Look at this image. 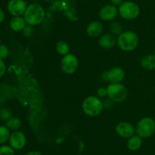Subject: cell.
<instances>
[{"instance_id":"cell-9","label":"cell","mask_w":155,"mask_h":155,"mask_svg":"<svg viewBox=\"0 0 155 155\" xmlns=\"http://www.w3.org/2000/svg\"><path fill=\"white\" fill-rule=\"evenodd\" d=\"M26 136L23 132L20 131H15L12 132L9 138L10 146L15 150H21L26 145Z\"/></svg>"},{"instance_id":"cell-26","label":"cell","mask_w":155,"mask_h":155,"mask_svg":"<svg viewBox=\"0 0 155 155\" xmlns=\"http://www.w3.org/2000/svg\"><path fill=\"white\" fill-rule=\"evenodd\" d=\"M6 71V66L2 59H0V78L4 75Z\"/></svg>"},{"instance_id":"cell-1","label":"cell","mask_w":155,"mask_h":155,"mask_svg":"<svg viewBox=\"0 0 155 155\" xmlns=\"http://www.w3.org/2000/svg\"><path fill=\"white\" fill-rule=\"evenodd\" d=\"M26 23L30 25H38L43 21L45 18V11L42 5L37 3L30 5L24 14Z\"/></svg>"},{"instance_id":"cell-5","label":"cell","mask_w":155,"mask_h":155,"mask_svg":"<svg viewBox=\"0 0 155 155\" xmlns=\"http://www.w3.org/2000/svg\"><path fill=\"white\" fill-rule=\"evenodd\" d=\"M107 96L114 102L120 103L126 100L127 91L125 86L120 83H112L107 88Z\"/></svg>"},{"instance_id":"cell-28","label":"cell","mask_w":155,"mask_h":155,"mask_svg":"<svg viewBox=\"0 0 155 155\" xmlns=\"http://www.w3.org/2000/svg\"><path fill=\"white\" fill-rule=\"evenodd\" d=\"M113 100H107L103 103V107L105 109H110L113 106Z\"/></svg>"},{"instance_id":"cell-27","label":"cell","mask_w":155,"mask_h":155,"mask_svg":"<svg viewBox=\"0 0 155 155\" xmlns=\"http://www.w3.org/2000/svg\"><path fill=\"white\" fill-rule=\"evenodd\" d=\"M97 94H98V96H99L100 97H105L106 95H107V89H105V88H99V89L97 91Z\"/></svg>"},{"instance_id":"cell-32","label":"cell","mask_w":155,"mask_h":155,"mask_svg":"<svg viewBox=\"0 0 155 155\" xmlns=\"http://www.w3.org/2000/svg\"><path fill=\"white\" fill-rule=\"evenodd\" d=\"M102 79L105 81H108V78H107V71H105L104 72V74H102Z\"/></svg>"},{"instance_id":"cell-3","label":"cell","mask_w":155,"mask_h":155,"mask_svg":"<svg viewBox=\"0 0 155 155\" xmlns=\"http://www.w3.org/2000/svg\"><path fill=\"white\" fill-rule=\"evenodd\" d=\"M103 103L96 97H89L83 101V109L86 115L96 116L101 114L103 109Z\"/></svg>"},{"instance_id":"cell-12","label":"cell","mask_w":155,"mask_h":155,"mask_svg":"<svg viewBox=\"0 0 155 155\" xmlns=\"http://www.w3.org/2000/svg\"><path fill=\"white\" fill-rule=\"evenodd\" d=\"M124 71L119 67H115L107 71V78L111 83H120L124 78Z\"/></svg>"},{"instance_id":"cell-11","label":"cell","mask_w":155,"mask_h":155,"mask_svg":"<svg viewBox=\"0 0 155 155\" xmlns=\"http://www.w3.org/2000/svg\"><path fill=\"white\" fill-rule=\"evenodd\" d=\"M116 131L118 135L123 138H130L134 134V128L133 125L127 122H120L117 126Z\"/></svg>"},{"instance_id":"cell-10","label":"cell","mask_w":155,"mask_h":155,"mask_svg":"<svg viewBox=\"0 0 155 155\" xmlns=\"http://www.w3.org/2000/svg\"><path fill=\"white\" fill-rule=\"evenodd\" d=\"M117 13L118 11L114 5H107L101 9L99 12V16L101 19L104 21H111L116 18Z\"/></svg>"},{"instance_id":"cell-2","label":"cell","mask_w":155,"mask_h":155,"mask_svg":"<svg viewBox=\"0 0 155 155\" xmlns=\"http://www.w3.org/2000/svg\"><path fill=\"white\" fill-rule=\"evenodd\" d=\"M117 44L120 48L124 51H132L137 47L139 37L133 31L124 32L118 36Z\"/></svg>"},{"instance_id":"cell-24","label":"cell","mask_w":155,"mask_h":155,"mask_svg":"<svg viewBox=\"0 0 155 155\" xmlns=\"http://www.w3.org/2000/svg\"><path fill=\"white\" fill-rule=\"evenodd\" d=\"M9 53L8 48L7 46L0 44V59H4L8 57Z\"/></svg>"},{"instance_id":"cell-23","label":"cell","mask_w":155,"mask_h":155,"mask_svg":"<svg viewBox=\"0 0 155 155\" xmlns=\"http://www.w3.org/2000/svg\"><path fill=\"white\" fill-rule=\"evenodd\" d=\"M12 118V112L7 108H3L0 110V119L4 121H8Z\"/></svg>"},{"instance_id":"cell-33","label":"cell","mask_w":155,"mask_h":155,"mask_svg":"<svg viewBox=\"0 0 155 155\" xmlns=\"http://www.w3.org/2000/svg\"><path fill=\"white\" fill-rule=\"evenodd\" d=\"M154 53H155V47H154Z\"/></svg>"},{"instance_id":"cell-20","label":"cell","mask_w":155,"mask_h":155,"mask_svg":"<svg viewBox=\"0 0 155 155\" xmlns=\"http://www.w3.org/2000/svg\"><path fill=\"white\" fill-rule=\"evenodd\" d=\"M56 50L58 53L61 55H67L68 54L70 51V48L68 44L64 41H59L56 44Z\"/></svg>"},{"instance_id":"cell-16","label":"cell","mask_w":155,"mask_h":155,"mask_svg":"<svg viewBox=\"0 0 155 155\" xmlns=\"http://www.w3.org/2000/svg\"><path fill=\"white\" fill-rule=\"evenodd\" d=\"M127 147L130 150H137L142 144V140L139 135H133L127 141Z\"/></svg>"},{"instance_id":"cell-31","label":"cell","mask_w":155,"mask_h":155,"mask_svg":"<svg viewBox=\"0 0 155 155\" xmlns=\"http://www.w3.org/2000/svg\"><path fill=\"white\" fill-rule=\"evenodd\" d=\"M26 155H43L41 152L36 151V150H33V151H30L29 153H27Z\"/></svg>"},{"instance_id":"cell-4","label":"cell","mask_w":155,"mask_h":155,"mask_svg":"<svg viewBox=\"0 0 155 155\" xmlns=\"http://www.w3.org/2000/svg\"><path fill=\"white\" fill-rule=\"evenodd\" d=\"M136 132L139 137L149 138L155 132V122L153 119L145 117L138 122Z\"/></svg>"},{"instance_id":"cell-18","label":"cell","mask_w":155,"mask_h":155,"mask_svg":"<svg viewBox=\"0 0 155 155\" xmlns=\"http://www.w3.org/2000/svg\"><path fill=\"white\" fill-rule=\"evenodd\" d=\"M21 121L20 119L16 118V117H12L10 119H8L6 122V126L8 129H12V130L17 131L21 127Z\"/></svg>"},{"instance_id":"cell-7","label":"cell","mask_w":155,"mask_h":155,"mask_svg":"<svg viewBox=\"0 0 155 155\" xmlns=\"http://www.w3.org/2000/svg\"><path fill=\"white\" fill-rule=\"evenodd\" d=\"M78 68V59L74 55L67 54L61 60V68L66 74H71Z\"/></svg>"},{"instance_id":"cell-15","label":"cell","mask_w":155,"mask_h":155,"mask_svg":"<svg viewBox=\"0 0 155 155\" xmlns=\"http://www.w3.org/2000/svg\"><path fill=\"white\" fill-rule=\"evenodd\" d=\"M26 21L24 18H21L20 16L14 17L12 18L10 21V27L14 31L19 32L22 31L23 29L26 26Z\"/></svg>"},{"instance_id":"cell-25","label":"cell","mask_w":155,"mask_h":155,"mask_svg":"<svg viewBox=\"0 0 155 155\" xmlns=\"http://www.w3.org/2000/svg\"><path fill=\"white\" fill-rule=\"evenodd\" d=\"M22 33L24 36H27V37H30V36H31L33 33V27H32V25H30V24L26 25L25 27L23 29Z\"/></svg>"},{"instance_id":"cell-14","label":"cell","mask_w":155,"mask_h":155,"mask_svg":"<svg viewBox=\"0 0 155 155\" xmlns=\"http://www.w3.org/2000/svg\"><path fill=\"white\" fill-rule=\"evenodd\" d=\"M102 31L103 26L98 21H92L90 24H89L87 28H86V32L91 37H97V36H100Z\"/></svg>"},{"instance_id":"cell-6","label":"cell","mask_w":155,"mask_h":155,"mask_svg":"<svg viewBox=\"0 0 155 155\" xmlns=\"http://www.w3.org/2000/svg\"><path fill=\"white\" fill-rule=\"evenodd\" d=\"M120 15L123 18L127 20L135 19L140 12V9L136 3L133 2H124L120 5L119 9Z\"/></svg>"},{"instance_id":"cell-22","label":"cell","mask_w":155,"mask_h":155,"mask_svg":"<svg viewBox=\"0 0 155 155\" xmlns=\"http://www.w3.org/2000/svg\"><path fill=\"white\" fill-rule=\"evenodd\" d=\"M15 149L11 146L2 145L0 147V155H15Z\"/></svg>"},{"instance_id":"cell-21","label":"cell","mask_w":155,"mask_h":155,"mask_svg":"<svg viewBox=\"0 0 155 155\" xmlns=\"http://www.w3.org/2000/svg\"><path fill=\"white\" fill-rule=\"evenodd\" d=\"M109 29H110L111 34L114 35V36L115 35H120V33H122V26L117 22H112L109 25Z\"/></svg>"},{"instance_id":"cell-17","label":"cell","mask_w":155,"mask_h":155,"mask_svg":"<svg viewBox=\"0 0 155 155\" xmlns=\"http://www.w3.org/2000/svg\"><path fill=\"white\" fill-rule=\"evenodd\" d=\"M142 68L146 70H152L155 68V55H148L142 58L141 62Z\"/></svg>"},{"instance_id":"cell-13","label":"cell","mask_w":155,"mask_h":155,"mask_svg":"<svg viewBox=\"0 0 155 155\" xmlns=\"http://www.w3.org/2000/svg\"><path fill=\"white\" fill-rule=\"evenodd\" d=\"M117 43V40L116 39L114 35L111 33H106L102 35L99 39V45L102 48L110 49Z\"/></svg>"},{"instance_id":"cell-19","label":"cell","mask_w":155,"mask_h":155,"mask_svg":"<svg viewBox=\"0 0 155 155\" xmlns=\"http://www.w3.org/2000/svg\"><path fill=\"white\" fill-rule=\"evenodd\" d=\"M10 132L7 126H0V144L7 142L10 138Z\"/></svg>"},{"instance_id":"cell-8","label":"cell","mask_w":155,"mask_h":155,"mask_svg":"<svg viewBox=\"0 0 155 155\" xmlns=\"http://www.w3.org/2000/svg\"><path fill=\"white\" fill-rule=\"evenodd\" d=\"M27 8V3L24 0H10L7 5L8 12L15 17L24 15Z\"/></svg>"},{"instance_id":"cell-30","label":"cell","mask_w":155,"mask_h":155,"mask_svg":"<svg viewBox=\"0 0 155 155\" xmlns=\"http://www.w3.org/2000/svg\"><path fill=\"white\" fill-rule=\"evenodd\" d=\"M5 17V15L4 11L0 8V23H2L3 21H4Z\"/></svg>"},{"instance_id":"cell-29","label":"cell","mask_w":155,"mask_h":155,"mask_svg":"<svg viewBox=\"0 0 155 155\" xmlns=\"http://www.w3.org/2000/svg\"><path fill=\"white\" fill-rule=\"evenodd\" d=\"M110 1L113 5H120L123 3V0H110Z\"/></svg>"}]
</instances>
